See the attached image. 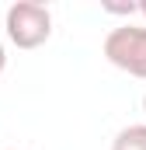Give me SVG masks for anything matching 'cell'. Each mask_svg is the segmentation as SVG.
Segmentation results:
<instances>
[{"label": "cell", "mask_w": 146, "mask_h": 150, "mask_svg": "<svg viewBox=\"0 0 146 150\" xmlns=\"http://www.w3.org/2000/svg\"><path fill=\"white\" fill-rule=\"evenodd\" d=\"M143 112H146V94H143Z\"/></svg>", "instance_id": "cell-7"}, {"label": "cell", "mask_w": 146, "mask_h": 150, "mask_svg": "<svg viewBox=\"0 0 146 150\" xmlns=\"http://www.w3.org/2000/svg\"><path fill=\"white\" fill-rule=\"evenodd\" d=\"M105 59L129 77L146 80V25H118L105 35Z\"/></svg>", "instance_id": "cell-2"}, {"label": "cell", "mask_w": 146, "mask_h": 150, "mask_svg": "<svg viewBox=\"0 0 146 150\" xmlns=\"http://www.w3.org/2000/svg\"><path fill=\"white\" fill-rule=\"evenodd\" d=\"M105 11L108 14H132V11H139V4H105Z\"/></svg>", "instance_id": "cell-4"}, {"label": "cell", "mask_w": 146, "mask_h": 150, "mask_svg": "<svg viewBox=\"0 0 146 150\" xmlns=\"http://www.w3.org/2000/svg\"><path fill=\"white\" fill-rule=\"evenodd\" d=\"M4 67H7V49H4V42H0V74H4Z\"/></svg>", "instance_id": "cell-5"}, {"label": "cell", "mask_w": 146, "mask_h": 150, "mask_svg": "<svg viewBox=\"0 0 146 150\" xmlns=\"http://www.w3.org/2000/svg\"><path fill=\"white\" fill-rule=\"evenodd\" d=\"M4 28L18 49H38L52 35V11L45 4H35V0H18L7 7Z\"/></svg>", "instance_id": "cell-1"}, {"label": "cell", "mask_w": 146, "mask_h": 150, "mask_svg": "<svg viewBox=\"0 0 146 150\" xmlns=\"http://www.w3.org/2000/svg\"><path fill=\"white\" fill-rule=\"evenodd\" d=\"M139 14H143V18H146V0H143V4H139Z\"/></svg>", "instance_id": "cell-6"}, {"label": "cell", "mask_w": 146, "mask_h": 150, "mask_svg": "<svg viewBox=\"0 0 146 150\" xmlns=\"http://www.w3.org/2000/svg\"><path fill=\"white\" fill-rule=\"evenodd\" d=\"M111 150H146V122L118 129V136L111 140Z\"/></svg>", "instance_id": "cell-3"}]
</instances>
